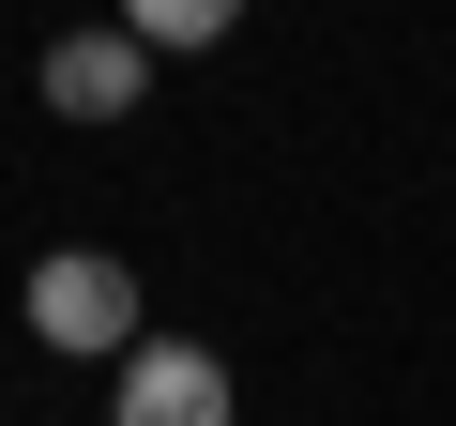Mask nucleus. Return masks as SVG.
I'll use <instances>...</instances> for the list:
<instances>
[{"instance_id": "3", "label": "nucleus", "mask_w": 456, "mask_h": 426, "mask_svg": "<svg viewBox=\"0 0 456 426\" xmlns=\"http://www.w3.org/2000/svg\"><path fill=\"white\" fill-rule=\"evenodd\" d=\"M137 92H152V46H137L122 16H107V31H61V46H46V107H61V122H122Z\"/></svg>"}, {"instance_id": "1", "label": "nucleus", "mask_w": 456, "mask_h": 426, "mask_svg": "<svg viewBox=\"0 0 456 426\" xmlns=\"http://www.w3.org/2000/svg\"><path fill=\"white\" fill-rule=\"evenodd\" d=\"M16 305H31L46 350H137V335H152V320H137V259H107V244H46Z\"/></svg>"}, {"instance_id": "4", "label": "nucleus", "mask_w": 456, "mask_h": 426, "mask_svg": "<svg viewBox=\"0 0 456 426\" xmlns=\"http://www.w3.org/2000/svg\"><path fill=\"white\" fill-rule=\"evenodd\" d=\"M228 16H244V0H122V31H137L152 61H183V46H213Z\"/></svg>"}, {"instance_id": "2", "label": "nucleus", "mask_w": 456, "mask_h": 426, "mask_svg": "<svg viewBox=\"0 0 456 426\" xmlns=\"http://www.w3.org/2000/svg\"><path fill=\"white\" fill-rule=\"evenodd\" d=\"M107 426H228V365L198 335H137L122 350V411Z\"/></svg>"}]
</instances>
